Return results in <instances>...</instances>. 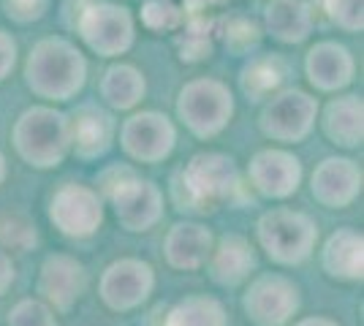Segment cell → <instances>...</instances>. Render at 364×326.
Masks as SVG:
<instances>
[{"instance_id":"cell-1","label":"cell","mask_w":364,"mask_h":326,"mask_svg":"<svg viewBox=\"0 0 364 326\" xmlns=\"http://www.w3.org/2000/svg\"><path fill=\"white\" fill-rule=\"evenodd\" d=\"M87 77V63L82 52L68 44L65 38H44L33 47L25 79L28 87L49 101H68L74 98Z\"/></svg>"},{"instance_id":"cell-2","label":"cell","mask_w":364,"mask_h":326,"mask_svg":"<svg viewBox=\"0 0 364 326\" xmlns=\"http://www.w3.org/2000/svg\"><path fill=\"white\" fill-rule=\"evenodd\" d=\"M240 190V171L234 161L220 153H198L174 177V202L180 210L207 212L215 202L231 199Z\"/></svg>"},{"instance_id":"cell-3","label":"cell","mask_w":364,"mask_h":326,"mask_svg":"<svg viewBox=\"0 0 364 326\" xmlns=\"http://www.w3.org/2000/svg\"><path fill=\"white\" fill-rule=\"evenodd\" d=\"M14 144L19 156L31 166L52 169L65 158L71 147L68 117L49 107L28 109L14 125Z\"/></svg>"},{"instance_id":"cell-4","label":"cell","mask_w":364,"mask_h":326,"mask_svg":"<svg viewBox=\"0 0 364 326\" xmlns=\"http://www.w3.org/2000/svg\"><path fill=\"white\" fill-rule=\"evenodd\" d=\"M318 229L302 212L272 210L258 220V242L277 264H302L316 248Z\"/></svg>"},{"instance_id":"cell-5","label":"cell","mask_w":364,"mask_h":326,"mask_svg":"<svg viewBox=\"0 0 364 326\" xmlns=\"http://www.w3.org/2000/svg\"><path fill=\"white\" fill-rule=\"evenodd\" d=\"M177 112L196 136L207 139L226 128L234 114V98L226 85L215 79H196L182 87Z\"/></svg>"},{"instance_id":"cell-6","label":"cell","mask_w":364,"mask_h":326,"mask_svg":"<svg viewBox=\"0 0 364 326\" xmlns=\"http://www.w3.org/2000/svg\"><path fill=\"white\" fill-rule=\"evenodd\" d=\"M74 28L82 33L87 47L98 52L101 58H117L134 44V19L128 14V9L114 3L92 0L79 14Z\"/></svg>"},{"instance_id":"cell-7","label":"cell","mask_w":364,"mask_h":326,"mask_svg":"<svg viewBox=\"0 0 364 326\" xmlns=\"http://www.w3.org/2000/svg\"><path fill=\"white\" fill-rule=\"evenodd\" d=\"M49 217L65 237L85 239V237H92L98 232V226L104 220V204H101V196L95 190L68 183L52 196Z\"/></svg>"},{"instance_id":"cell-8","label":"cell","mask_w":364,"mask_h":326,"mask_svg":"<svg viewBox=\"0 0 364 326\" xmlns=\"http://www.w3.org/2000/svg\"><path fill=\"white\" fill-rule=\"evenodd\" d=\"M242 305L256 326H286L299 310V291L280 275H264L253 280Z\"/></svg>"},{"instance_id":"cell-9","label":"cell","mask_w":364,"mask_h":326,"mask_svg":"<svg viewBox=\"0 0 364 326\" xmlns=\"http://www.w3.org/2000/svg\"><path fill=\"white\" fill-rule=\"evenodd\" d=\"M318 101L302 90L274 95L261 114V131L277 141H299L310 134Z\"/></svg>"},{"instance_id":"cell-10","label":"cell","mask_w":364,"mask_h":326,"mask_svg":"<svg viewBox=\"0 0 364 326\" xmlns=\"http://www.w3.org/2000/svg\"><path fill=\"white\" fill-rule=\"evenodd\" d=\"M120 141L131 158L144 161V163H158L171 156L177 134H174V125L168 123V117L158 112H141L122 123Z\"/></svg>"},{"instance_id":"cell-11","label":"cell","mask_w":364,"mask_h":326,"mask_svg":"<svg viewBox=\"0 0 364 326\" xmlns=\"http://www.w3.org/2000/svg\"><path fill=\"white\" fill-rule=\"evenodd\" d=\"M109 202L114 207L117 220L128 232H147L164 215L161 190L147 180H139L136 174L114 188L109 193Z\"/></svg>"},{"instance_id":"cell-12","label":"cell","mask_w":364,"mask_h":326,"mask_svg":"<svg viewBox=\"0 0 364 326\" xmlns=\"http://www.w3.org/2000/svg\"><path fill=\"white\" fill-rule=\"evenodd\" d=\"M155 286L152 266L139 259H120L101 275V299L112 310H131L150 296Z\"/></svg>"},{"instance_id":"cell-13","label":"cell","mask_w":364,"mask_h":326,"mask_svg":"<svg viewBox=\"0 0 364 326\" xmlns=\"http://www.w3.org/2000/svg\"><path fill=\"white\" fill-rule=\"evenodd\" d=\"M247 174H250V183L261 196L286 199L299 188L302 163H299V158L286 153V150H261L250 161Z\"/></svg>"},{"instance_id":"cell-14","label":"cell","mask_w":364,"mask_h":326,"mask_svg":"<svg viewBox=\"0 0 364 326\" xmlns=\"http://www.w3.org/2000/svg\"><path fill=\"white\" fill-rule=\"evenodd\" d=\"M85 266L71 256H49L41 266V278H38V294L55 310H68L76 299L85 291Z\"/></svg>"},{"instance_id":"cell-15","label":"cell","mask_w":364,"mask_h":326,"mask_svg":"<svg viewBox=\"0 0 364 326\" xmlns=\"http://www.w3.org/2000/svg\"><path fill=\"white\" fill-rule=\"evenodd\" d=\"M362 190V169L348 158H326L313 174V196L323 207H346Z\"/></svg>"},{"instance_id":"cell-16","label":"cell","mask_w":364,"mask_h":326,"mask_svg":"<svg viewBox=\"0 0 364 326\" xmlns=\"http://www.w3.org/2000/svg\"><path fill=\"white\" fill-rule=\"evenodd\" d=\"M68 125H71V144L79 158H98L112 147L114 120L104 109L85 104L76 109L74 120Z\"/></svg>"},{"instance_id":"cell-17","label":"cell","mask_w":364,"mask_h":326,"mask_svg":"<svg viewBox=\"0 0 364 326\" xmlns=\"http://www.w3.org/2000/svg\"><path fill=\"white\" fill-rule=\"evenodd\" d=\"M307 77L318 90H340L353 79V58L334 41H321L307 52Z\"/></svg>"},{"instance_id":"cell-18","label":"cell","mask_w":364,"mask_h":326,"mask_svg":"<svg viewBox=\"0 0 364 326\" xmlns=\"http://www.w3.org/2000/svg\"><path fill=\"white\" fill-rule=\"evenodd\" d=\"M213 253V234L198 223H177L166 237V259L177 269H198Z\"/></svg>"},{"instance_id":"cell-19","label":"cell","mask_w":364,"mask_h":326,"mask_svg":"<svg viewBox=\"0 0 364 326\" xmlns=\"http://www.w3.org/2000/svg\"><path fill=\"white\" fill-rule=\"evenodd\" d=\"M210 275H213L215 283L220 286H237L242 283L250 269L256 266V256H253V248L245 237H223L220 245L215 248V253H210Z\"/></svg>"},{"instance_id":"cell-20","label":"cell","mask_w":364,"mask_h":326,"mask_svg":"<svg viewBox=\"0 0 364 326\" xmlns=\"http://www.w3.org/2000/svg\"><path fill=\"white\" fill-rule=\"evenodd\" d=\"M364 239L353 229H340L329 237L323 248V266L337 280H362Z\"/></svg>"},{"instance_id":"cell-21","label":"cell","mask_w":364,"mask_h":326,"mask_svg":"<svg viewBox=\"0 0 364 326\" xmlns=\"http://www.w3.org/2000/svg\"><path fill=\"white\" fill-rule=\"evenodd\" d=\"M323 131L334 144L343 147H359L364 136L362 125V98L359 95H346L334 98L323 112Z\"/></svg>"},{"instance_id":"cell-22","label":"cell","mask_w":364,"mask_h":326,"mask_svg":"<svg viewBox=\"0 0 364 326\" xmlns=\"http://www.w3.org/2000/svg\"><path fill=\"white\" fill-rule=\"evenodd\" d=\"M313 16L304 0H272L267 6V31L283 44H299L310 36Z\"/></svg>"},{"instance_id":"cell-23","label":"cell","mask_w":364,"mask_h":326,"mask_svg":"<svg viewBox=\"0 0 364 326\" xmlns=\"http://www.w3.org/2000/svg\"><path fill=\"white\" fill-rule=\"evenodd\" d=\"M101 95L109 107L134 109L144 98V79L134 65H112L101 79Z\"/></svg>"},{"instance_id":"cell-24","label":"cell","mask_w":364,"mask_h":326,"mask_svg":"<svg viewBox=\"0 0 364 326\" xmlns=\"http://www.w3.org/2000/svg\"><path fill=\"white\" fill-rule=\"evenodd\" d=\"M164 326H228V315L213 296H188L168 310Z\"/></svg>"},{"instance_id":"cell-25","label":"cell","mask_w":364,"mask_h":326,"mask_svg":"<svg viewBox=\"0 0 364 326\" xmlns=\"http://www.w3.org/2000/svg\"><path fill=\"white\" fill-rule=\"evenodd\" d=\"M286 74H289V68H286V63L280 60L277 55L256 58L242 71V90L253 101H261V98H267L272 90H277L283 85Z\"/></svg>"},{"instance_id":"cell-26","label":"cell","mask_w":364,"mask_h":326,"mask_svg":"<svg viewBox=\"0 0 364 326\" xmlns=\"http://www.w3.org/2000/svg\"><path fill=\"white\" fill-rule=\"evenodd\" d=\"M213 31L215 22L193 14V19L185 25L182 36H177V49H180L182 60L198 63L204 58H210V52H213Z\"/></svg>"},{"instance_id":"cell-27","label":"cell","mask_w":364,"mask_h":326,"mask_svg":"<svg viewBox=\"0 0 364 326\" xmlns=\"http://www.w3.org/2000/svg\"><path fill=\"white\" fill-rule=\"evenodd\" d=\"M141 22L150 31H174L182 25V11L171 3V0H147L141 6Z\"/></svg>"},{"instance_id":"cell-28","label":"cell","mask_w":364,"mask_h":326,"mask_svg":"<svg viewBox=\"0 0 364 326\" xmlns=\"http://www.w3.org/2000/svg\"><path fill=\"white\" fill-rule=\"evenodd\" d=\"M0 245L16 253H25L36 245V229L25 217H3L0 220Z\"/></svg>"},{"instance_id":"cell-29","label":"cell","mask_w":364,"mask_h":326,"mask_svg":"<svg viewBox=\"0 0 364 326\" xmlns=\"http://www.w3.org/2000/svg\"><path fill=\"white\" fill-rule=\"evenodd\" d=\"M323 9L332 22H337L343 31L362 33L364 28V0H323Z\"/></svg>"},{"instance_id":"cell-30","label":"cell","mask_w":364,"mask_h":326,"mask_svg":"<svg viewBox=\"0 0 364 326\" xmlns=\"http://www.w3.org/2000/svg\"><path fill=\"white\" fill-rule=\"evenodd\" d=\"M9 326H58V321H55V313L44 302L25 299L9 313Z\"/></svg>"},{"instance_id":"cell-31","label":"cell","mask_w":364,"mask_h":326,"mask_svg":"<svg viewBox=\"0 0 364 326\" xmlns=\"http://www.w3.org/2000/svg\"><path fill=\"white\" fill-rule=\"evenodd\" d=\"M220 36H223L226 47L234 49V52H247L250 47H256L258 44V28L253 25V22L242 19V16L228 19L226 31L220 33Z\"/></svg>"},{"instance_id":"cell-32","label":"cell","mask_w":364,"mask_h":326,"mask_svg":"<svg viewBox=\"0 0 364 326\" xmlns=\"http://www.w3.org/2000/svg\"><path fill=\"white\" fill-rule=\"evenodd\" d=\"M6 3V14L16 22H33L41 19L49 6V0H3Z\"/></svg>"},{"instance_id":"cell-33","label":"cell","mask_w":364,"mask_h":326,"mask_svg":"<svg viewBox=\"0 0 364 326\" xmlns=\"http://www.w3.org/2000/svg\"><path fill=\"white\" fill-rule=\"evenodd\" d=\"M16 60V44L9 33L0 31V82L9 77V71L14 68Z\"/></svg>"},{"instance_id":"cell-34","label":"cell","mask_w":364,"mask_h":326,"mask_svg":"<svg viewBox=\"0 0 364 326\" xmlns=\"http://www.w3.org/2000/svg\"><path fill=\"white\" fill-rule=\"evenodd\" d=\"M11 283H14V264H11V259L0 250V296L9 291Z\"/></svg>"},{"instance_id":"cell-35","label":"cell","mask_w":364,"mask_h":326,"mask_svg":"<svg viewBox=\"0 0 364 326\" xmlns=\"http://www.w3.org/2000/svg\"><path fill=\"white\" fill-rule=\"evenodd\" d=\"M220 3H226V0H182L185 11H191V14H201V11H207L213 6H220Z\"/></svg>"},{"instance_id":"cell-36","label":"cell","mask_w":364,"mask_h":326,"mask_svg":"<svg viewBox=\"0 0 364 326\" xmlns=\"http://www.w3.org/2000/svg\"><path fill=\"white\" fill-rule=\"evenodd\" d=\"M296 326H337V324L329 321V318H304V321H299Z\"/></svg>"},{"instance_id":"cell-37","label":"cell","mask_w":364,"mask_h":326,"mask_svg":"<svg viewBox=\"0 0 364 326\" xmlns=\"http://www.w3.org/2000/svg\"><path fill=\"white\" fill-rule=\"evenodd\" d=\"M3 177H6V158L0 156V183H3Z\"/></svg>"}]
</instances>
